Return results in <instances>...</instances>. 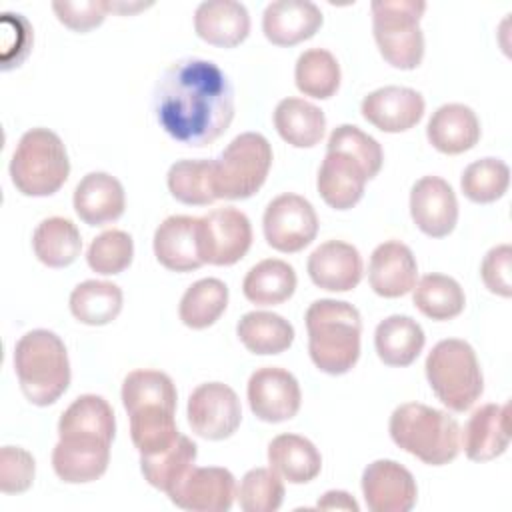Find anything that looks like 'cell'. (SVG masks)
<instances>
[{"instance_id": "1", "label": "cell", "mask_w": 512, "mask_h": 512, "mask_svg": "<svg viewBox=\"0 0 512 512\" xmlns=\"http://www.w3.org/2000/svg\"><path fill=\"white\" fill-rule=\"evenodd\" d=\"M154 114L170 138L194 148L208 146L232 124V82L212 60L180 58L154 86Z\"/></svg>"}, {"instance_id": "2", "label": "cell", "mask_w": 512, "mask_h": 512, "mask_svg": "<svg viewBox=\"0 0 512 512\" xmlns=\"http://www.w3.org/2000/svg\"><path fill=\"white\" fill-rule=\"evenodd\" d=\"M308 354L320 372L340 376L360 358L362 318L358 308L344 300H314L306 310Z\"/></svg>"}, {"instance_id": "3", "label": "cell", "mask_w": 512, "mask_h": 512, "mask_svg": "<svg viewBox=\"0 0 512 512\" xmlns=\"http://www.w3.org/2000/svg\"><path fill=\"white\" fill-rule=\"evenodd\" d=\"M14 370L22 394L36 406L54 404L70 384L66 346L52 330L26 332L14 346Z\"/></svg>"}, {"instance_id": "4", "label": "cell", "mask_w": 512, "mask_h": 512, "mask_svg": "<svg viewBox=\"0 0 512 512\" xmlns=\"http://www.w3.org/2000/svg\"><path fill=\"white\" fill-rule=\"evenodd\" d=\"M388 430L398 448L430 466H444L460 452L458 422L448 412L420 402L400 404L390 416Z\"/></svg>"}, {"instance_id": "5", "label": "cell", "mask_w": 512, "mask_h": 512, "mask_svg": "<svg viewBox=\"0 0 512 512\" xmlns=\"http://www.w3.org/2000/svg\"><path fill=\"white\" fill-rule=\"evenodd\" d=\"M70 174V160L62 138L48 128H32L22 134L10 160L14 188L32 198L58 192Z\"/></svg>"}, {"instance_id": "6", "label": "cell", "mask_w": 512, "mask_h": 512, "mask_svg": "<svg viewBox=\"0 0 512 512\" xmlns=\"http://www.w3.org/2000/svg\"><path fill=\"white\" fill-rule=\"evenodd\" d=\"M424 370L432 392L452 412L470 410L484 392L480 362L466 340H440L428 352Z\"/></svg>"}, {"instance_id": "7", "label": "cell", "mask_w": 512, "mask_h": 512, "mask_svg": "<svg viewBox=\"0 0 512 512\" xmlns=\"http://www.w3.org/2000/svg\"><path fill=\"white\" fill-rule=\"evenodd\" d=\"M422 0H374L370 4L374 40L382 58L398 70H414L424 58Z\"/></svg>"}, {"instance_id": "8", "label": "cell", "mask_w": 512, "mask_h": 512, "mask_svg": "<svg viewBox=\"0 0 512 512\" xmlns=\"http://www.w3.org/2000/svg\"><path fill=\"white\" fill-rule=\"evenodd\" d=\"M272 168V146L258 132L238 134L214 158V194L224 200H246L266 182Z\"/></svg>"}, {"instance_id": "9", "label": "cell", "mask_w": 512, "mask_h": 512, "mask_svg": "<svg viewBox=\"0 0 512 512\" xmlns=\"http://www.w3.org/2000/svg\"><path fill=\"white\" fill-rule=\"evenodd\" d=\"M198 244L204 264L232 266L242 260L252 246V224L248 216L234 208H214L198 218Z\"/></svg>"}, {"instance_id": "10", "label": "cell", "mask_w": 512, "mask_h": 512, "mask_svg": "<svg viewBox=\"0 0 512 512\" xmlns=\"http://www.w3.org/2000/svg\"><path fill=\"white\" fill-rule=\"evenodd\" d=\"M262 230L268 246L284 254H294L304 250L316 238L318 216L304 196L286 192L266 206Z\"/></svg>"}, {"instance_id": "11", "label": "cell", "mask_w": 512, "mask_h": 512, "mask_svg": "<svg viewBox=\"0 0 512 512\" xmlns=\"http://www.w3.org/2000/svg\"><path fill=\"white\" fill-rule=\"evenodd\" d=\"M186 416L192 432L200 438L226 440L242 422V406L228 384L204 382L192 390Z\"/></svg>"}, {"instance_id": "12", "label": "cell", "mask_w": 512, "mask_h": 512, "mask_svg": "<svg viewBox=\"0 0 512 512\" xmlns=\"http://www.w3.org/2000/svg\"><path fill=\"white\" fill-rule=\"evenodd\" d=\"M248 404L262 422L278 424L294 418L302 404L300 384L292 372L280 366H264L250 374Z\"/></svg>"}, {"instance_id": "13", "label": "cell", "mask_w": 512, "mask_h": 512, "mask_svg": "<svg viewBox=\"0 0 512 512\" xmlns=\"http://www.w3.org/2000/svg\"><path fill=\"white\" fill-rule=\"evenodd\" d=\"M236 478L220 466H192L168 492L174 506L190 512H226L236 500Z\"/></svg>"}, {"instance_id": "14", "label": "cell", "mask_w": 512, "mask_h": 512, "mask_svg": "<svg viewBox=\"0 0 512 512\" xmlns=\"http://www.w3.org/2000/svg\"><path fill=\"white\" fill-rule=\"evenodd\" d=\"M362 494L372 512H408L418 500V486L396 460H374L362 472Z\"/></svg>"}, {"instance_id": "15", "label": "cell", "mask_w": 512, "mask_h": 512, "mask_svg": "<svg viewBox=\"0 0 512 512\" xmlns=\"http://www.w3.org/2000/svg\"><path fill=\"white\" fill-rule=\"evenodd\" d=\"M410 216L426 236H448L458 224V200L452 186L432 174L416 180L410 190Z\"/></svg>"}, {"instance_id": "16", "label": "cell", "mask_w": 512, "mask_h": 512, "mask_svg": "<svg viewBox=\"0 0 512 512\" xmlns=\"http://www.w3.org/2000/svg\"><path fill=\"white\" fill-rule=\"evenodd\" d=\"M424 98L406 86H382L368 92L360 104L364 120L382 132L398 134L414 128L424 116Z\"/></svg>"}, {"instance_id": "17", "label": "cell", "mask_w": 512, "mask_h": 512, "mask_svg": "<svg viewBox=\"0 0 512 512\" xmlns=\"http://www.w3.org/2000/svg\"><path fill=\"white\" fill-rule=\"evenodd\" d=\"M310 280L328 292L354 290L364 274V262L356 246L342 240H326L308 256Z\"/></svg>"}, {"instance_id": "18", "label": "cell", "mask_w": 512, "mask_h": 512, "mask_svg": "<svg viewBox=\"0 0 512 512\" xmlns=\"http://www.w3.org/2000/svg\"><path fill=\"white\" fill-rule=\"evenodd\" d=\"M510 444V404H484L472 412L460 448L474 462H488L506 452Z\"/></svg>"}, {"instance_id": "19", "label": "cell", "mask_w": 512, "mask_h": 512, "mask_svg": "<svg viewBox=\"0 0 512 512\" xmlns=\"http://www.w3.org/2000/svg\"><path fill=\"white\" fill-rule=\"evenodd\" d=\"M418 264L412 250L400 240L378 244L370 256L368 282L382 298H400L416 286Z\"/></svg>"}, {"instance_id": "20", "label": "cell", "mask_w": 512, "mask_h": 512, "mask_svg": "<svg viewBox=\"0 0 512 512\" xmlns=\"http://www.w3.org/2000/svg\"><path fill=\"white\" fill-rule=\"evenodd\" d=\"M110 444L100 438H58L52 450V468L68 484L94 482L108 470Z\"/></svg>"}, {"instance_id": "21", "label": "cell", "mask_w": 512, "mask_h": 512, "mask_svg": "<svg viewBox=\"0 0 512 512\" xmlns=\"http://www.w3.org/2000/svg\"><path fill=\"white\" fill-rule=\"evenodd\" d=\"M368 180L366 170L356 158L346 152L326 150L318 170L316 188L330 208L348 210L362 200Z\"/></svg>"}, {"instance_id": "22", "label": "cell", "mask_w": 512, "mask_h": 512, "mask_svg": "<svg viewBox=\"0 0 512 512\" xmlns=\"http://www.w3.org/2000/svg\"><path fill=\"white\" fill-rule=\"evenodd\" d=\"M154 256L172 272H192L204 266L198 244L196 216H168L154 232Z\"/></svg>"}, {"instance_id": "23", "label": "cell", "mask_w": 512, "mask_h": 512, "mask_svg": "<svg viewBox=\"0 0 512 512\" xmlns=\"http://www.w3.org/2000/svg\"><path fill=\"white\" fill-rule=\"evenodd\" d=\"M324 16L310 0H276L264 8L262 32L276 46H294L312 38Z\"/></svg>"}, {"instance_id": "24", "label": "cell", "mask_w": 512, "mask_h": 512, "mask_svg": "<svg viewBox=\"0 0 512 512\" xmlns=\"http://www.w3.org/2000/svg\"><path fill=\"white\" fill-rule=\"evenodd\" d=\"M74 210L88 226H104L118 220L126 208L122 182L108 172H90L74 188Z\"/></svg>"}, {"instance_id": "25", "label": "cell", "mask_w": 512, "mask_h": 512, "mask_svg": "<svg viewBox=\"0 0 512 512\" xmlns=\"http://www.w3.org/2000/svg\"><path fill=\"white\" fill-rule=\"evenodd\" d=\"M480 120L476 112L460 102L442 104L426 126L428 142L442 154L456 156L472 150L480 140Z\"/></svg>"}, {"instance_id": "26", "label": "cell", "mask_w": 512, "mask_h": 512, "mask_svg": "<svg viewBox=\"0 0 512 512\" xmlns=\"http://www.w3.org/2000/svg\"><path fill=\"white\" fill-rule=\"evenodd\" d=\"M196 34L218 48H234L250 34V14L236 0H208L194 12Z\"/></svg>"}, {"instance_id": "27", "label": "cell", "mask_w": 512, "mask_h": 512, "mask_svg": "<svg viewBox=\"0 0 512 512\" xmlns=\"http://www.w3.org/2000/svg\"><path fill=\"white\" fill-rule=\"evenodd\" d=\"M426 336L422 326L404 314H392L384 318L374 332V346L378 358L386 366L404 368L410 366L422 352Z\"/></svg>"}, {"instance_id": "28", "label": "cell", "mask_w": 512, "mask_h": 512, "mask_svg": "<svg viewBox=\"0 0 512 512\" xmlns=\"http://www.w3.org/2000/svg\"><path fill=\"white\" fill-rule=\"evenodd\" d=\"M270 468L290 484H306L322 470L318 448L300 434H278L268 444Z\"/></svg>"}, {"instance_id": "29", "label": "cell", "mask_w": 512, "mask_h": 512, "mask_svg": "<svg viewBox=\"0 0 512 512\" xmlns=\"http://www.w3.org/2000/svg\"><path fill=\"white\" fill-rule=\"evenodd\" d=\"M116 434L114 410L98 394L78 396L58 420V438H100L112 442Z\"/></svg>"}, {"instance_id": "30", "label": "cell", "mask_w": 512, "mask_h": 512, "mask_svg": "<svg viewBox=\"0 0 512 512\" xmlns=\"http://www.w3.org/2000/svg\"><path fill=\"white\" fill-rule=\"evenodd\" d=\"M274 128L294 148L316 146L326 130L324 112L304 98H284L274 108Z\"/></svg>"}, {"instance_id": "31", "label": "cell", "mask_w": 512, "mask_h": 512, "mask_svg": "<svg viewBox=\"0 0 512 512\" xmlns=\"http://www.w3.org/2000/svg\"><path fill=\"white\" fill-rule=\"evenodd\" d=\"M298 278L294 268L280 258H266L254 264L242 282V292L256 306H276L292 298Z\"/></svg>"}, {"instance_id": "32", "label": "cell", "mask_w": 512, "mask_h": 512, "mask_svg": "<svg viewBox=\"0 0 512 512\" xmlns=\"http://www.w3.org/2000/svg\"><path fill=\"white\" fill-rule=\"evenodd\" d=\"M176 408L162 404H144L130 416V436L140 456H154L168 450L180 436L176 426Z\"/></svg>"}, {"instance_id": "33", "label": "cell", "mask_w": 512, "mask_h": 512, "mask_svg": "<svg viewBox=\"0 0 512 512\" xmlns=\"http://www.w3.org/2000/svg\"><path fill=\"white\" fill-rule=\"evenodd\" d=\"M32 248L44 266L66 268L80 256L82 236L72 220L50 216L36 226L32 234Z\"/></svg>"}, {"instance_id": "34", "label": "cell", "mask_w": 512, "mask_h": 512, "mask_svg": "<svg viewBox=\"0 0 512 512\" xmlns=\"http://www.w3.org/2000/svg\"><path fill=\"white\" fill-rule=\"evenodd\" d=\"M236 334L246 350L260 356L280 354L294 342V326L284 316L264 310L246 312L236 324Z\"/></svg>"}, {"instance_id": "35", "label": "cell", "mask_w": 512, "mask_h": 512, "mask_svg": "<svg viewBox=\"0 0 512 512\" xmlns=\"http://www.w3.org/2000/svg\"><path fill=\"white\" fill-rule=\"evenodd\" d=\"M124 294L118 284L106 280H84L70 294L72 316L88 326H104L116 320Z\"/></svg>"}, {"instance_id": "36", "label": "cell", "mask_w": 512, "mask_h": 512, "mask_svg": "<svg viewBox=\"0 0 512 512\" xmlns=\"http://www.w3.org/2000/svg\"><path fill=\"white\" fill-rule=\"evenodd\" d=\"M414 306L430 320H452L462 314L466 296L462 286L446 274H426L412 288Z\"/></svg>"}, {"instance_id": "37", "label": "cell", "mask_w": 512, "mask_h": 512, "mask_svg": "<svg viewBox=\"0 0 512 512\" xmlns=\"http://www.w3.org/2000/svg\"><path fill=\"white\" fill-rule=\"evenodd\" d=\"M228 306V286L218 278H202L190 284L180 300L178 316L184 326L204 330L224 314Z\"/></svg>"}, {"instance_id": "38", "label": "cell", "mask_w": 512, "mask_h": 512, "mask_svg": "<svg viewBox=\"0 0 512 512\" xmlns=\"http://www.w3.org/2000/svg\"><path fill=\"white\" fill-rule=\"evenodd\" d=\"M196 454V444L188 436L180 434L168 450L154 456H140L142 476L150 486L168 494L194 466Z\"/></svg>"}, {"instance_id": "39", "label": "cell", "mask_w": 512, "mask_h": 512, "mask_svg": "<svg viewBox=\"0 0 512 512\" xmlns=\"http://www.w3.org/2000/svg\"><path fill=\"white\" fill-rule=\"evenodd\" d=\"M340 64L336 56L324 48L304 50L294 68L296 88L310 98L326 100L340 88Z\"/></svg>"}, {"instance_id": "40", "label": "cell", "mask_w": 512, "mask_h": 512, "mask_svg": "<svg viewBox=\"0 0 512 512\" xmlns=\"http://www.w3.org/2000/svg\"><path fill=\"white\" fill-rule=\"evenodd\" d=\"M166 184L170 194L188 206H208L214 194V160H178L170 166Z\"/></svg>"}, {"instance_id": "41", "label": "cell", "mask_w": 512, "mask_h": 512, "mask_svg": "<svg viewBox=\"0 0 512 512\" xmlns=\"http://www.w3.org/2000/svg\"><path fill=\"white\" fill-rule=\"evenodd\" d=\"M510 184V168L500 158H480L468 164L460 176L464 196L476 204L500 200Z\"/></svg>"}, {"instance_id": "42", "label": "cell", "mask_w": 512, "mask_h": 512, "mask_svg": "<svg viewBox=\"0 0 512 512\" xmlns=\"http://www.w3.org/2000/svg\"><path fill=\"white\" fill-rule=\"evenodd\" d=\"M176 386L172 378L160 370H132L122 382V404L126 412H132L144 404H162L176 408Z\"/></svg>"}, {"instance_id": "43", "label": "cell", "mask_w": 512, "mask_h": 512, "mask_svg": "<svg viewBox=\"0 0 512 512\" xmlns=\"http://www.w3.org/2000/svg\"><path fill=\"white\" fill-rule=\"evenodd\" d=\"M244 512H276L284 502V482L272 468L248 470L236 490Z\"/></svg>"}, {"instance_id": "44", "label": "cell", "mask_w": 512, "mask_h": 512, "mask_svg": "<svg viewBox=\"0 0 512 512\" xmlns=\"http://www.w3.org/2000/svg\"><path fill=\"white\" fill-rule=\"evenodd\" d=\"M134 258V240L128 232L112 228L96 236L88 246V266L104 276L124 272Z\"/></svg>"}, {"instance_id": "45", "label": "cell", "mask_w": 512, "mask_h": 512, "mask_svg": "<svg viewBox=\"0 0 512 512\" xmlns=\"http://www.w3.org/2000/svg\"><path fill=\"white\" fill-rule=\"evenodd\" d=\"M326 150H338V152L350 154L362 164L368 178H374L380 172L384 162V152L378 140L354 124L336 126L328 136Z\"/></svg>"}, {"instance_id": "46", "label": "cell", "mask_w": 512, "mask_h": 512, "mask_svg": "<svg viewBox=\"0 0 512 512\" xmlns=\"http://www.w3.org/2000/svg\"><path fill=\"white\" fill-rule=\"evenodd\" d=\"M36 474L34 456L20 446H4L0 450V490L4 494L26 492Z\"/></svg>"}, {"instance_id": "47", "label": "cell", "mask_w": 512, "mask_h": 512, "mask_svg": "<svg viewBox=\"0 0 512 512\" xmlns=\"http://www.w3.org/2000/svg\"><path fill=\"white\" fill-rule=\"evenodd\" d=\"M52 10L60 24L74 32H88L96 26H100L106 18L108 0H54Z\"/></svg>"}, {"instance_id": "48", "label": "cell", "mask_w": 512, "mask_h": 512, "mask_svg": "<svg viewBox=\"0 0 512 512\" xmlns=\"http://www.w3.org/2000/svg\"><path fill=\"white\" fill-rule=\"evenodd\" d=\"M510 264H512V248L510 244H498L490 248L480 264V276L484 286L502 298L512 296V280H510Z\"/></svg>"}, {"instance_id": "49", "label": "cell", "mask_w": 512, "mask_h": 512, "mask_svg": "<svg viewBox=\"0 0 512 512\" xmlns=\"http://www.w3.org/2000/svg\"><path fill=\"white\" fill-rule=\"evenodd\" d=\"M320 510H352L358 512V502L344 490H328L316 504Z\"/></svg>"}, {"instance_id": "50", "label": "cell", "mask_w": 512, "mask_h": 512, "mask_svg": "<svg viewBox=\"0 0 512 512\" xmlns=\"http://www.w3.org/2000/svg\"><path fill=\"white\" fill-rule=\"evenodd\" d=\"M152 4H142V2H108V10L116 14H134L138 10H144Z\"/></svg>"}]
</instances>
